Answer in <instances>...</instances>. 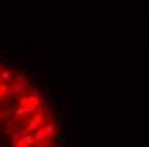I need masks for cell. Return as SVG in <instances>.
<instances>
[{
    "label": "cell",
    "instance_id": "8",
    "mask_svg": "<svg viewBox=\"0 0 149 147\" xmlns=\"http://www.w3.org/2000/svg\"><path fill=\"white\" fill-rule=\"evenodd\" d=\"M0 116H2V111H0Z\"/></svg>",
    "mask_w": 149,
    "mask_h": 147
},
{
    "label": "cell",
    "instance_id": "5",
    "mask_svg": "<svg viewBox=\"0 0 149 147\" xmlns=\"http://www.w3.org/2000/svg\"><path fill=\"white\" fill-rule=\"evenodd\" d=\"M33 121H36V123H43V121H45V115H43V113H36V115L33 116Z\"/></svg>",
    "mask_w": 149,
    "mask_h": 147
},
{
    "label": "cell",
    "instance_id": "1",
    "mask_svg": "<svg viewBox=\"0 0 149 147\" xmlns=\"http://www.w3.org/2000/svg\"><path fill=\"white\" fill-rule=\"evenodd\" d=\"M22 89H24V87H22L21 84H17V82H15V84H12V86L9 87V94L14 98V96H17V94H21V91H22Z\"/></svg>",
    "mask_w": 149,
    "mask_h": 147
},
{
    "label": "cell",
    "instance_id": "3",
    "mask_svg": "<svg viewBox=\"0 0 149 147\" xmlns=\"http://www.w3.org/2000/svg\"><path fill=\"white\" fill-rule=\"evenodd\" d=\"M9 79H10V72H9V70H2V72H0V84L9 82Z\"/></svg>",
    "mask_w": 149,
    "mask_h": 147
},
{
    "label": "cell",
    "instance_id": "2",
    "mask_svg": "<svg viewBox=\"0 0 149 147\" xmlns=\"http://www.w3.org/2000/svg\"><path fill=\"white\" fill-rule=\"evenodd\" d=\"M45 137H46L45 130H43V128H38V130L34 132V137H33V139H34V140H38V142H41V140H43Z\"/></svg>",
    "mask_w": 149,
    "mask_h": 147
},
{
    "label": "cell",
    "instance_id": "7",
    "mask_svg": "<svg viewBox=\"0 0 149 147\" xmlns=\"http://www.w3.org/2000/svg\"><path fill=\"white\" fill-rule=\"evenodd\" d=\"M0 72H2V63H0Z\"/></svg>",
    "mask_w": 149,
    "mask_h": 147
},
{
    "label": "cell",
    "instance_id": "4",
    "mask_svg": "<svg viewBox=\"0 0 149 147\" xmlns=\"http://www.w3.org/2000/svg\"><path fill=\"white\" fill-rule=\"evenodd\" d=\"M15 82H17V84H21V86L24 87V86L28 84V82H26V75H22V74H17V75H15Z\"/></svg>",
    "mask_w": 149,
    "mask_h": 147
},
{
    "label": "cell",
    "instance_id": "6",
    "mask_svg": "<svg viewBox=\"0 0 149 147\" xmlns=\"http://www.w3.org/2000/svg\"><path fill=\"white\" fill-rule=\"evenodd\" d=\"M43 113H46V115H50V104L45 103L43 104Z\"/></svg>",
    "mask_w": 149,
    "mask_h": 147
}]
</instances>
